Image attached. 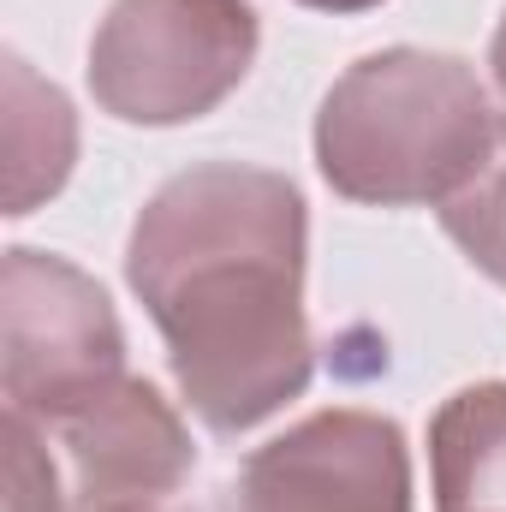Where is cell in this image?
I'll return each mask as SVG.
<instances>
[{
  "label": "cell",
  "instance_id": "1",
  "mask_svg": "<svg viewBox=\"0 0 506 512\" xmlns=\"http://www.w3.org/2000/svg\"><path fill=\"white\" fill-rule=\"evenodd\" d=\"M126 268L209 429H251L304 393V197L280 173H179L143 209Z\"/></svg>",
  "mask_w": 506,
  "mask_h": 512
},
{
  "label": "cell",
  "instance_id": "2",
  "mask_svg": "<svg viewBox=\"0 0 506 512\" xmlns=\"http://www.w3.org/2000/svg\"><path fill=\"white\" fill-rule=\"evenodd\" d=\"M495 114L471 66L447 54H370L322 102L316 155L352 203H447L495 149Z\"/></svg>",
  "mask_w": 506,
  "mask_h": 512
},
{
  "label": "cell",
  "instance_id": "3",
  "mask_svg": "<svg viewBox=\"0 0 506 512\" xmlns=\"http://www.w3.org/2000/svg\"><path fill=\"white\" fill-rule=\"evenodd\" d=\"M256 60L245 0H114L90 48V90L131 126L209 114Z\"/></svg>",
  "mask_w": 506,
  "mask_h": 512
},
{
  "label": "cell",
  "instance_id": "4",
  "mask_svg": "<svg viewBox=\"0 0 506 512\" xmlns=\"http://www.w3.org/2000/svg\"><path fill=\"white\" fill-rule=\"evenodd\" d=\"M6 316V399L24 417L60 423L72 405L96 399L126 376V340L108 292L72 262L12 251L0 274Z\"/></svg>",
  "mask_w": 506,
  "mask_h": 512
},
{
  "label": "cell",
  "instance_id": "5",
  "mask_svg": "<svg viewBox=\"0 0 506 512\" xmlns=\"http://www.w3.org/2000/svg\"><path fill=\"white\" fill-rule=\"evenodd\" d=\"M227 512H411L405 441L370 411H322L239 471Z\"/></svg>",
  "mask_w": 506,
  "mask_h": 512
},
{
  "label": "cell",
  "instance_id": "6",
  "mask_svg": "<svg viewBox=\"0 0 506 512\" xmlns=\"http://www.w3.org/2000/svg\"><path fill=\"white\" fill-rule=\"evenodd\" d=\"M72 459V501L78 512L149 507L173 495L191 471V441L167 399L149 382L120 376L96 399L72 405L60 423H48Z\"/></svg>",
  "mask_w": 506,
  "mask_h": 512
},
{
  "label": "cell",
  "instance_id": "7",
  "mask_svg": "<svg viewBox=\"0 0 506 512\" xmlns=\"http://www.w3.org/2000/svg\"><path fill=\"white\" fill-rule=\"evenodd\" d=\"M429 459L441 512H506V387L453 393L429 429Z\"/></svg>",
  "mask_w": 506,
  "mask_h": 512
},
{
  "label": "cell",
  "instance_id": "8",
  "mask_svg": "<svg viewBox=\"0 0 506 512\" xmlns=\"http://www.w3.org/2000/svg\"><path fill=\"white\" fill-rule=\"evenodd\" d=\"M6 209L24 215L36 197L60 191L72 167V108L60 90L36 84L24 60H6Z\"/></svg>",
  "mask_w": 506,
  "mask_h": 512
},
{
  "label": "cell",
  "instance_id": "9",
  "mask_svg": "<svg viewBox=\"0 0 506 512\" xmlns=\"http://www.w3.org/2000/svg\"><path fill=\"white\" fill-rule=\"evenodd\" d=\"M441 227L459 239V251L483 274H495L506 286V120L495 126L489 161L441 203Z\"/></svg>",
  "mask_w": 506,
  "mask_h": 512
},
{
  "label": "cell",
  "instance_id": "10",
  "mask_svg": "<svg viewBox=\"0 0 506 512\" xmlns=\"http://www.w3.org/2000/svg\"><path fill=\"white\" fill-rule=\"evenodd\" d=\"M60 477L54 459L24 411L6 417V512H60Z\"/></svg>",
  "mask_w": 506,
  "mask_h": 512
},
{
  "label": "cell",
  "instance_id": "11",
  "mask_svg": "<svg viewBox=\"0 0 506 512\" xmlns=\"http://www.w3.org/2000/svg\"><path fill=\"white\" fill-rule=\"evenodd\" d=\"M304 6H328V12H358V6H376V0H304Z\"/></svg>",
  "mask_w": 506,
  "mask_h": 512
},
{
  "label": "cell",
  "instance_id": "12",
  "mask_svg": "<svg viewBox=\"0 0 506 512\" xmlns=\"http://www.w3.org/2000/svg\"><path fill=\"white\" fill-rule=\"evenodd\" d=\"M495 78H501V90H506V18H501V36H495Z\"/></svg>",
  "mask_w": 506,
  "mask_h": 512
},
{
  "label": "cell",
  "instance_id": "13",
  "mask_svg": "<svg viewBox=\"0 0 506 512\" xmlns=\"http://www.w3.org/2000/svg\"><path fill=\"white\" fill-rule=\"evenodd\" d=\"M120 512H155V507H120Z\"/></svg>",
  "mask_w": 506,
  "mask_h": 512
}]
</instances>
